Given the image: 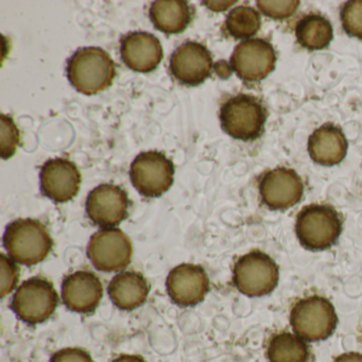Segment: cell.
I'll list each match as a JSON object with an SVG mask.
<instances>
[{
  "label": "cell",
  "mask_w": 362,
  "mask_h": 362,
  "mask_svg": "<svg viewBox=\"0 0 362 362\" xmlns=\"http://www.w3.org/2000/svg\"><path fill=\"white\" fill-rule=\"evenodd\" d=\"M81 181V173L75 163L65 158L49 160L42 167V192L54 202L73 200L79 192Z\"/></svg>",
  "instance_id": "cell-15"
},
{
  "label": "cell",
  "mask_w": 362,
  "mask_h": 362,
  "mask_svg": "<svg viewBox=\"0 0 362 362\" xmlns=\"http://www.w3.org/2000/svg\"><path fill=\"white\" fill-rule=\"evenodd\" d=\"M260 16L255 9L247 6L235 8L226 21V30L235 39L245 40L253 37L260 29Z\"/></svg>",
  "instance_id": "cell-23"
},
{
  "label": "cell",
  "mask_w": 362,
  "mask_h": 362,
  "mask_svg": "<svg viewBox=\"0 0 362 362\" xmlns=\"http://www.w3.org/2000/svg\"><path fill=\"white\" fill-rule=\"evenodd\" d=\"M149 14L154 27L165 33H183L192 18V8L185 0H158Z\"/></svg>",
  "instance_id": "cell-20"
},
{
  "label": "cell",
  "mask_w": 362,
  "mask_h": 362,
  "mask_svg": "<svg viewBox=\"0 0 362 362\" xmlns=\"http://www.w3.org/2000/svg\"><path fill=\"white\" fill-rule=\"evenodd\" d=\"M279 271L276 262L264 252L241 256L233 269V281L238 291L251 298L267 296L276 288Z\"/></svg>",
  "instance_id": "cell-6"
},
{
  "label": "cell",
  "mask_w": 362,
  "mask_h": 362,
  "mask_svg": "<svg viewBox=\"0 0 362 362\" xmlns=\"http://www.w3.org/2000/svg\"><path fill=\"white\" fill-rule=\"evenodd\" d=\"M0 273H1L0 274L1 275L0 294L4 298L13 291L18 281V267L5 254H1V257H0Z\"/></svg>",
  "instance_id": "cell-27"
},
{
  "label": "cell",
  "mask_w": 362,
  "mask_h": 362,
  "mask_svg": "<svg viewBox=\"0 0 362 362\" xmlns=\"http://www.w3.org/2000/svg\"><path fill=\"white\" fill-rule=\"evenodd\" d=\"M112 362H147L139 355H122Z\"/></svg>",
  "instance_id": "cell-30"
},
{
  "label": "cell",
  "mask_w": 362,
  "mask_h": 362,
  "mask_svg": "<svg viewBox=\"0 0 362 362\" xmlns=\"http://www.w3.org/2000/svg\"><path fill=\"white\" fill-rule=\"evenodd\" d=\"M298 44L309 50L327 47L332 40V27L329 21L320 14H309L298 21L296 28Z\"/></svg>",
  "instance_id": "cell-22"
},
{
  "label": "cell",
  "mask_w": 362,
  "mask_h": 362,
  "mask_svg": "<svg viewBox=\"0 0 362 362\" xmlns=\"http://www.w3.org/2000/svg\"><path fill=\"white\" fill-rule=\"evenodd\" d=\"M149 286L139 272L128 271L116 275L109 285L112 302L122 310H134L147 300Z\"/></svg>",
  "instance_id": "cell-19"
},
{
  "label": "cell",
  "mask_w": 362,
  "mask_h": 362,
  "mask_svg": "<svg viewBox=\"0 0 362 362\" xmlns=\"http://www.w3.org/2000/svg\"><path fill=\"white\" fill-rule=\"evenodd\" d=\"M71 86L84 95H96L112 86L116 77L115 63L105 50L80 48L67 64Z\"/></svg>",
  "instance_id": "cell-1"
},
{
  "label": "cell",
  "mask_w": 362,
  "mask_h": 362,
  "mask_svg": "<svg viewBox=\"0 0 362 362\" xmlns=\"http://www.w3.org/2000/svg\"><path fill=\"white\" fill-rule=\"evenodd\" d=\"M267 358L269 362H308L310 351L298 334L281 332L269 339Z\"/></svg>",
  "instance_id": "cell-21"
},
{
  "label": "cell",
  "mask_w": 362,
  "mask_h": 362,
  "mask_svg": "<svg viewBox=\"0 0 362 362\" xmlns=\"http://www.w3.org/2000/svg\"><path fill=\"white\" fill-rule=\"evenodd\" d=\"M334 362H362V354L355 353V351L342 354L338 356Z\"/></svg>",
  "instance_id": "cell-29"
},
{
  "label": "cell",
  "mask_w": 362,
  "mask_h": 362,
  "mask_svg": "<svg viewBox=\"0 0 362 362\" xmlns=\"http://www.w3.org/2000/svg\"><path fill=\"white\" fill-rule=\"evenodd\" d=\"M340 16L345 33L349 37L362 40V0L347 1Z\"/></svg>",
  "instance_id": "cell-24"
},
{
  "label": "cell",
  "mask_w": 362,
  "mask_h": 362,
  "mask_svg": "<svg viewBox=\"0 0 362 362\" xmlns=\"http://www.w3.org/2000/svg\"><path fill=\"white\" fill-rule=\"evenodd\" d=\"M294 334L306 341L317 342L329 338L338 324L336 309L329 300L320 296L300 298L290 311Z\"/></svg>",
  "instance_id": "cell-3"
},
{
  "label": "cell",
  "mask_w": 362,
  "mask_h": 362,
  "mask_svg": "<svg viewBox=\"0 0 362 362\" xmlns=\"http://www.w3.org/2000/svg\"><path fill=\"white\" fill-rule=\"evenodd\" d=\"M300 1H257V7L260 11L269 18L274 20H285L290 18L298 10Z\"/></svg>",
  "instance_id": "cell-26"
},
{
  "label": "cell",
  "mask_w": 362,
  "mask_h": 362,
  "mask_svg": "<svg viewBox=\"0 0 362 362\" xmlns=\"http://www.w3.org/2000/svg\"><path fill=\"white\" fill-rule=\"evenodd\" d=\"M88 255L97 270L118 272L132 260V243L119 228L99 230L90 238Z\"/></svg>",
  "instance_id": "cell-9"
},
{
  "label": "cell",
  "mask_w": 362,
  "mask_h": 362,
  "mask_svg": "<svg viewBox=\"0 0 362 362\" xmlns=\"http://www.w3.org/2000/svg\"><path fill=\"white\" fill-rule=\"evenodd\" d=\"M267 112L255 97L240 94L228 99L220 110L222 129L235 139L252 141L264 130Z\"/></svg>",
  "instance_id": "cell-5"
},
{
  "label": "cell",
  "mask_w": 362,
  "mask_h": 362,
  "mask_svg": "<svg viewBox=\"0 0 362 362\" xmlns=\"http://www.w3.org/2000/svg\"><path fill=\"white\" fill-rule=\"evenodd\" d=\"M58 303L59 296L54 285L43 277H33L16 290L11 307L23 322L37 325L54 315Z\"/></svg>",
  "instance_id": "cell-7"
},
{
  "label": "cell",
  "mask_w": 362,
  "mask_h": 362,
  "mask_svg": "<svg viewBox=\"0 0 362 362\" xmlns=\"http://www.w3.org/2000/svg\"><path fill=\"white\" fill-rule=\"evenodd\" d=\"M308 152L317 164L334 166L344 160L347 141L340 128L332 124H325L309 137Z\"/></svg>",
  "instance_id": "cell-18"
},
{
  "label": "cell",
  "mask_w": 362,
  "mask_h": 362,
  "mask_svg": "<svg viewBox=\"0 0 362 362\" xmlns=\"http://www.w3.org/2000/svg\"><path fill=\"white\" fill-rule=\"evenodd\" d=\"M129 198L119 186L103 184L88 194L86 213L95 224L103 228L118 226L128 215Z\"/></svg>",
  "instance_id": "cell-13"
},
{
  "label": "cell",
  "mask_w": 362,
  "mask_h": 362,
  "mask_svg": "<svg viewBox=\"0 0 362 362\" xmlns=\"http://www.w3.org/2000/svg\"><path fill=\"white\" fill-rule=\"evenodd\" d=\"M166 287L173 303L179 306H194L209 293V279L202 267L182 264L170 271Z\"/></svg>",
  "instance_id": "cell-14"
},
{
  "label": "cell",
  "mask_w": 362,
  "mask_h": 362,
  "mask_svg": "<svg viewBox=\"0 0 362 362\" xmlns=\"http://www.w3.org/2000/svg\"><path fill=\"white\" fill-rule=\"evenodd\" d=\"M20 144V131L11 117L1 115V158H12Z\"/></svg>",
  "instance_id": "cell-25"
},
{
  "label": "cell",
  "mask_w": 362,
  "mask_h": 362,
  "mask_svg": "<svg viewBox=\"0 0 362 362\" xmlns=\"http://www.w3.org/2000/svg\"><path fill=\"white\" fill-rule=\"evenodd\" d=\"M50 362H94L90 354L84 349L69 347L57 351Z\"/></svg>",
  "instance_id": "cell-28"
},
{
  "label": "cell",
  "mask_w": 362,
  "mask_h": 362,
  "mask_svg": "<svg viewBox=\"0 0 362 362\" xmlns=\"http://www.w3.org/2000/svg\"><path fill=\"white\" fill-rule=\"evenodd\" d=\"M130 177L139 194L158 198L173 186L175 166L162 152H143L131 165Z\"/></svg>",
  "instance_id": "cell-8"
},
{
  "label": "cell",
  "mask_w": 362,
  "mask_h": 362,
  "mask_svg": "<svg viewBox=\"0 0 362 362\" xmlns=\"http://www.w3.org/2000/svg\"><path fill=\"white\" fill-rule=\"evenodd\" d=\"M341 232L342 220L329 205H308L296 217V236L307 250L329 249L337 243Z\"/></svg>",
  "instance_id": "cell-4"
},
{
  "label": "cell",
  "mask_w": 362,
  "mask_h": 362,
  "mask_svg": "<svg viewBox=\"0 0 362 362\" xmlns=\"http://www.w3.org/2000/svg\"><path fill=\"white\" fill-rule=\"evenodd\" d=\"M213 58L202 44L186 42L175 49L170 59V71L184 86H196L211 77Z\"/></svg>",
  "instance_id": "cell-12"
},
{
  "label": "cell",
  "mask_w": 362,
  "mask_h": 362,
  "mask_svg": "<svg viewBox=\"0 0 362 362\" xmlns=\"http://www.w3.org/2000/svg\"><path fill=\"white\" fill-rule=\"evenodd\" d=\"M103 296V284L94 273L77 271L63 281V302L75 313H92L100 304Z\"/></svg>",
  "instance_id": "cell-17"
},
{
  "label": "cell",
  "mask_w": 362,
  "mask_h": 362,
  "mask_svg": "<svg viewBox=\"0 0 362 362\" xmlns=\"http://www.w3.org/2000/svg\"><path fill=\"white\" fill-rule=\"evenodd\" d=\"M4 245L14 262L35 266L46 259L52 250V238L39 220L18 219L6 228Z\"/></svg>",
  "instance_id": "cell-2"
},
{
  "label": "cell",
  "mask_w": 362,
  "mask_h": 362,
  "mask_svg": "<svg viewBox=\"0 0 362 362\" xmlns=\"http://www.w3.org/2000/svg\"><path fill=\"white\" fill-rule=\"evenodd\" d=\"M275 63L274 48L268 41L262 39L241 42L230 58L233 71L245 82L264 80L274 71Z\"/></svg>",
  "instance_id": "cell-10"
},
{
  "label": "cell",
  "mask_w": 362,
  "mask_h": 362,
  "mask_svg": "<svg viewBox=\"0 0 362 362\" xmlns=\"http://www.w3.org/2000/svg\"><path fill=\"white\" fill-rule=\"evenodd\" d=\"M304 184L293 169L279 167L262 175L259 194L262 202L273 211H286L300 202Z\"/></svg>",
  "instance_id": "cell-11"
},
{
  "label": "cell",
  "mask_w": 362,
  "mask_h": 362,
  "mask_svg": "<svg viewBox=\"0 0 362 362\" xmlns=\"http://www.w3.org/2000/svg\"><path fill=\"white\" fill-rule=\"evenodd\" d=\"M120 54L124 64L137 73H151L162 62L163 46L151 33L136 31L122 37Z\"/></svg>",
  "instance_id": "cell-16"
}]
</instances>
